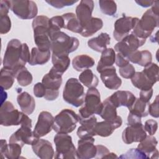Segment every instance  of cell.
<instances>
[{
  "label": "cell",
  "instance_id": "6da1fadb",
  "mask_svg": "<svg viewBox=\"0 0 159 159\" xmlns=\"http://www.w3.org/2000/svg\"><path fill=\"white\" fill-rule=\"evenodd\" d=\"M30 57L29 48L26 43H22L19 40L11 39L7 43L2 60L3 68L16 70L29 62Z\"/></svg>",
  "mask_w": 159,
  "mask_h": 159
},
{
  "label": "cell",
  "instance_id": "7a4b0ae2",
  "mask_svg": "<svg viewBox=\"0 0 159 159\" xmlns=\"http://www.w3.org/2000/svg\"><path fill=\"white\" fill-rule=\"evenodd\" d=\"M52 55L61 57L68 56L69 53L76 50L80 42L75 37H70L62 31L55 33L50 37Z\"/></svg>",
  "mask_w": 159,
  "mask_h": 159
},
{
  "label": "cell",
  "instance_id": "3957f363",
  "mask_svg": "<svg viewBox=\"0 0 159 159\" xmlns=\"http://www.w3.org/2000/svg\"><path fill=\"white\" fill-rule=\"evenodd\" d=\"M158 26L159 14L149 9L143 13L140 19H138L131 34L140 39H147Z\"/></svg>",
  "mask_w": 159,
  "mask_h": 159
},
{
  "label": "cell",
  "instance_id": "277c9868",
  "mask_svg": "<svg viewBox=\"0 0 159 159\" xmlns=\"http://www.w3.org/2000/svg\"><path fill=\"white\" fill-rule=\"evenodd\" d=\"M102 107L101 95L96 88H89L85 94L84 101L79 109V117L86 119L93 115L99 116Z\"/></svg>",
  "mask_w": 159,
  "mask_h": 159
},
{
  "label": "cell",
  "instance_id": "5b68a950",
  "mask_svg": "<svg viewBox=\"0 0 159 159\" xmlns=\"http://www.w3.org/2000/svg\"><path fill=\"white\" fill-rule=\"evenodd\" d=\"M79 116L71 109H64L55 117L53 129L57 134H70L76 127Z\"/></svg>",
  "mask_w": 159,
  "mask_h": 159
},
{
  "label": "cell",
  "instance_id": "8992f818",
  "mask_svg": "<svg viewBox=\"0 0 159 159\" xmlns=\"http://www.w3.org/2000/svg\"><path fill=\"white\" fill-rule=\"evenodd\" d=\"M84 87L80 81L75 78H69L63 91L64 101L75 107H78L84 103Z\"/></svg>",
  "mask_w": 159,
  "mask_h": 159
},
{
  "label": "cell",
  "instance_id": "52a82bcc",
  "mask_svg": "<svg viewBox=\"0 0 159 159\" xmlns=\"http://www.w3.org/2000/svg\"><path fill=\"white\" fill-rule=\"evenodd\" d=\"M53 142L56 149L55 158H76V149L70 135L68 134H57L54 137Z\"/></svg>",
  "mask_w": 159,
  "mask_h": 159
},
{
  "label": "cell",
  "instance_id": "ba28073f",
  "mask_svg": "<svg viewBox=\"0 0 159 159\" xmlns=\"http://www.w3.org/2000/svg\"><path fill=\"white\" fill-rule=\"evenodd\" d=\"M32 128V120L27 114L23 112L20 127L9 137V142H17L24 147L25 144L31 145L37 139L35 137Z\"/></svg>",
  "mask_w": 159,
  "mask_h": 159
},
{
  "label": "cell",
  "instance_id": "9c48e42d",
  "mask_svg": "<svg viewBox=\"0 0 159 159\" xmlns=\"http://www.w3.org/2000/svg\"><path fill=\"white\" fill-rule=\"evenodd\" d=\"M10 9L21 19H31L37 17L38 7L33 1H9Z\"/></svg>",
  "mask_w": 159,
  "mask_h": 159
},
{
  "label": "cell",
  "instance_id": "30bf717a",
  "mask_svg": "<svg viewBox=\"0 0 159 159\" xmlns=\"http://www.w3.org/2000/svg\"><path fill=\"white\" fill-rule=\"evenodd\" d=\"M23 112H19L10 101L1 104L0 123L3 126L20 125Z\"/></svg>",
  "mask_w": 159,
  "mask_h": 159
},
{
  "label": "cell",
  "instance_id": "8fae6325",
  "mask_svg": "<svg viewBox=\"0 0 159 159\" xmlns=\"http://www.w3.org/2000/svg\"><path fill=\"white\" fill-rule=\"evenodd\" d=\"M146 42V39H140L132 34H129L118 42L114 46V50L127 58L132 53L138 50Z\"/></svg>",
  "mask_w": 159,
  "mask_h": 159
},
{
  "label": "cell",
  "instance_id": "7c38bea8",
  "mask_svg": "<svg viewBox=\"0 0 159 159\" xmlns=\"http://www.w3.org/2000/svg\"><path fill=\"white\" fill-rule=\"evenodd\" d=\"M42 83L46 89V93L43 97L45 99L50 101L55 100L59 96V89L62 83V76L49 71L43 76Z\"/></svg>",
  "mask_w": 159,
  "mask_h": 159
},
{
  "label": "cell",
  "instance_id": "4fadbf2b",
  "mask_svg": "<svg viewBox=\"0 0 159 159\" xmlns=\"http://www.w3.org/2000/svg\"><path fill=\"white\" fill-rule=\"evenodd\" d=\"M138 19L137 17L126 16H124L117 19L114 23V29L113 32L114 39L119 42L129 35V32L133 30Z\"/></svg>",
  "mask_w": 159,
  "mask_h": 159
},
{
  "label": "cell",
  "instance_id": "5bb4252c",
  "mask_svg": "<svg viewBox=\"0 0 159 159\" xmlns=\"http://www.w3.org/2000/svg\"><path fill=\"white\" fill-rule=\"evenodd\" d=\"M54 117L48 111H42L38 117L33 133L37 138L42 137L50 133L53 129Z\"/></svg>",
  "mask_w": 159,
  "mask_h": 159
},
{
  "label": "cell",
  "instance_id": "9a60e30c",
  "mask_svg": "<svg viewBox=\"0 0 159 159\" xmlns=\"http://www.w3.org/2000/svg\"><path fill=\"white\" fill-rule=\"evenodd\" d=\"M94 139L93 137H88L80 139L78 142L76 149V158L90 159L95 158L97 148L94 145Z\"/></svg>",
  "mask_w": 159,
  "mask_h": 159
},
{
  "label": "cell",
  "instance_id": "2e32d148",
  "mask_svg": "<svg viewBox=\"0 0 159 159\" xmlns=\"http://www.w3.org/2000/svg\"><path fill=\"white\" fill-rule=\"evenodd\" d=\"M94 6L93 1L82 0L76 7V16L82 29L91 22Z\"/></svg>",
  "mask_w": 159,
  "mask_h": 159
},
{
  "label": "cell",
  "instance_id": "e0dca14e",
  "mask_svg": "<svg viewBox=\"0 0 159 159\" xmlns=\"http://www.w3.org/2000/svg\"><path fill=\"white\" fill-rule=\"evenodd\" d=\"M147 136L143 125L132 126L128 125L122 132V139L126 144H131L134 142H140Z\"/></svg>",
  "mask_w": 159,
  "mask_h": 159
},
{
  "label": "cell",
  "instance_id": "ac0fdd59",
  "mask_svg": "<svg viewBox=\"0 0 159 159\" xmlns=\"http://www.w3.org/2000/svg\"><path fill=\"white\" fill-rule=\"evenodd\" d=\"M99 73L101 80L107 88L114 90L118 89L120 87L122 80L117 76L114 66L104 68Z\"/></svg>",
  "mask_w": 159,
  "mask_h": 159
},
{
  "label": "cell",
  "instance_id": "d6986e66",
  "mask_svg": "<svg viewBox=\"0 0 159 159\" xmlns=\"http://www.w3.org/2000/svg\"><path fill=\"white\" fill-rule=\"evenodd\" d=\"M32 148L34 153L41 159H52L55 155L52 143L45 139L37 138L32 144Z\"/></svg>",
  "mask_w": 159,
  "mask_h": 159
},
{
  "label": "cell",
  "instance_id": "ffe728a7",
  "mask_svg": "<svg viewBox=\"0 0 159 159\" xmlns=\"http://www.w3.org/2000/svg\"><path fill=\"white\" fill-rule=\"evenodd\" d=\"M108 98L116 108L121 106L129 108L136 99L134 94L129 91H117Z\"/></svg>",
  "mask_w": 159,
  "mask_h": 159
},
{
  "label": "cell",
  "instance_id": "44dd1931",
  "mask_svg": "<svg viewBox=\"0 0 159 159\" xmlns=\"http://www.w3.org/2000/svg\"><path fill=\"white\" fill-rule=\"evenodd\" d=\"M122 124V119L120 116L115 121L104 120L97 122L94 128L95 134L102 137H107L110 136L115 129L120 127Z\"/></svg>",
  "mask_w": 159,
  "mask_h": 159
},
{
  "label": "cell",
  "instance_id": "7402d4cb",
  "mask_svg": "<svg viewBox=\"0 0 159 159\" xmlns=\"http://www.w3.org/2000/svg\"><path fill=\"white\" fill-rule=\"evenodd\" d=\"M78 122L80 123L81 126L78 127L76 134L80 139L96 135L94 128L97 123V118L94 115L86 119L79 117Z\"/></svg>",
  "mask_w": 159,
  "mask_h": 159
},
{
  "label": "cell",
  "instance_id": "603a6c76",
  "mask_svg": "<svg viewBox=\"0 0 159 159\" xmlns=\"http://www.w3.org/2000/svg\"><path fill=\"white\" fill-rule=\"evenodd\" d=\"M22 147L23 146L19 143L9 142L7 144L6 140H1L0 152L3 158L6 157L8 159L19 158Z\"/></svg>",
  "mask_w": 159,
  "mask_h": 159
},
{
  "label": "cell",
  "instance_id": "cb8c5ba5",
  "mask_svg": "<svg viewBox=\"0 0 159 159\" xmlns=\"http://www.w3.org/2000/svg\"><path fill=\"white\" fill-rule=\"evenodd\" d=\"M158 141L152 135H147L146 137L137 146V148L143 152L148 158H155V155L158 156V151L157 149Z\"/></svg>",
  "mask_w": 159,
  "mask_h": 159
},
{
  "label": "cell",
  "instance_id": "d4e9b609",
  "mask_svg": "<svg viewBox=\"0 0 159 159\" xmlns=\"http://www.w3.org/2000/svg\"><path fill=\"white\" fill-rule=\"evenodd\" d=\"M17 103L22 112L30 115L35 108V101L33 96L27 92H22L17 96Z\"/></svg>",
  "mask_w": 159,
  "mask_h": 159
},
{
  "label": "cell",
  "instance_id": "484cf974",
  "mask_svg": "<svg viewBox=\"0 0 159 159\" xmlns=\"http://www.w3.org/2000/svg\"><path fill=\"white\" fill-rule=\"evenodd\" d=\"M111 37L109 35L105 32H101L98 37L92 38L88 41V45L92 50L102 53L107 48V46L110 44Z\"/></svg>",
  "mask_w": 159,
  "mask_h": 159
},
{
  "label": "cell",
  "instance_id": "4316f807",
  "mask_svg": "<svg viewBox=\"0 0 159 159\" xmlns=\"http://www.w3.org/2000/svg\"><path fill=\"white\" fill-rule=\"evenodd\" d=\"M52 62L53 66L50 71L62 76L70 65V59L68 56L58 57L52 54Z\"/></svg>",
  "mask_w": 159,
  "mask_h": 159
},
{
  "label": "cell",
  "instance_id": "83f0119b",
  "mask_svg": "<svg viewBox=\"0 0 159 159\" xmlns=\"http://www.w3.org/2000/svg\"><path fill=\"white\" fill-rule=\"evenodd\" d=\"M127 58L132 63L145 67L152 63V55L148 50H137Z\"/></svg>",
  "mask_w": 159,
  "mask_h": 159
},
{
  "label": "cell",
  "instance_id": "f1b7e54d",
  "mask_svg": "<svg viewBox=\"0 0 159 159\" xmlns=\"http://www.w3.org/2000/svg\"><path fill=\"white\" fill-rule=\"evenodd\" d=\"M116 52L112 48H106L102 53L100 60L98 63L96 70L100 73L106 68L113 66L116 60Z\"/></svg>",
  "mask_w": 159,
  "mask_h": 159
},
{
  "label": "cell",
  "instance_id": "f546056e",
  "mask_svg": "<svg viewBox=\"0 0 159 159\" xmlns=\"http://www.w3.org/2000/svg\"><path fill=\"white\" fill-rule=\"evenodd\" d=\"M51 57V51L43 52L38 48L33 47L30 52V57L28 63L31 66L42 65L48 61Z\"/></svg>",
  "mask_w": 159,
  "mask_h": 159
},
{
  "label": "cell",
  "instance_id": "4dcf8cb0",
  "mask_svg": "<svg viewBox=\"0 0 159 159\" xmlns=\"http://www.w3.org/2000/svg\"><path fill=\"white\" fill-rule=\"evenodd\" d=\"M94 60L88 55H80L73 58L72 60L73 68L77 71H81L89 69L94 66Z\"/></svg>",
  "mask_w": 159,
  "mask_h": 159
},
{
  "label": "cell",
  "instance_id": "1f68e13d",
  "mask_svg": "<svg viewBox=\"0 0 159 159\" xmlns=\"http://www.w3.org/2000/svg\"><path fill=\"white\" fill-rule=\"evenodd\" d=\"M102 107L99 116L104 120L109 121H115L120 116L117 115V108L110 101L109 98H106L102 102Z\"/></svg>",
  "mask_w": 159,
  "mask_h": 159
},
{
  "label": "cell",
  "instance_id": "d6a6232c",
  "mask_svg": "<svg viewBox=\"0 0 159 159\" xmlns=\"http://www.w3.org/2000/svg\"><path fill=\"white\" fill-rule=\"evenodd\" d=\"M61 16L64 21L63 29L75 33L80 34L81 32L82 27L76 18V14L73 12H68L63 14Z\"/></svg>",
  "mask_w": 159,
  "mask_h": 159
},
{
  "label": "cell",
  "instance_id": "836d02e7",
  "mask_svg": "<svg viewBox=\"0 0 159 159\" xmlns=\"http://www.w3.org/2000/svg\"><path fill=\"white\" fill-rule=\"evenodd\" d=\"M131 82L134 86L140 91L148 90L152 88L154 85L143 73L142 71L135 72L131 78Z\"/></svg>",
  "mask_w": 159,
  "mask_h": 159
},
{
  "label": "cell",
  "instance_id": "e575fe53",
  "mask_svg": "<svg viewBox=\"0 0 159 159\" xmlns=\"http://www.w3.org/2000/svg\"><path fill=\"white\" fill-rule=\"evenodd\" d=\"M79 81L88 88H96L99 83V79L91 70L86 69L79 75Z\"/></svg>",
  "mask_w": 159,
  "mask_h": 159
},
{
  "label": "cell",
  "instance_id": "d590c367",
  "mask_svg": "<svg viewBox=\"0 0 159 159\" xmlns=\"http://www.w3.org/2000/svg\"><path fill=\"white\" fill-rule=\"evenodd\" d=\"M149 104L150 102H145L139 98H136L133 104L128 109L130 113L134 114L142 118L148 115Z\"/></svg>",
  "mask_w": 159,
  "mask_h": 159
},
{
  "label": "cell",
  "instance_id": "8d00e7d4",
  "mask_svg": "<svg viewBox=\"0 0 159 159\" xmlns=\"http://www.w3.org/2000/svg\"><path fill=\"white\" fill-rule=\"evenodd\" d=\"M103 26L102 20L98 17H93L91 22L82 29L81 35L84 37H88L94 35Z\"/></svg>",
  "mask_w": 159,
  "mask_h": 159
},
{
  "label": "cell",
  "instance_id": "74e56055",
  "mask_svg": "<svg viewBox=\"0 0 159 159\" xmlns=\"http://www.w3.org/2000/svg\"><path fill=\"white\" fill-rule=\"evenodd\" d=\"M14 74L18 84L21 86H27L32 82V75L25 66L20 68L14 72Z\"/></svg>",
  "mask_w": 159,
  "mask_h": 159
},
{
  "label": "cell",
  "instance_id": "f35d334b",
  "mask_svg": "<svg viewBox=\"0 0 159 159\" xmlns=\"http://www.w3.org/2000/svg\"><path fill=\"white\" fill-rule=\"evenodd\" d=\"M15 76L12 70L2 68L0 73V84L1 88L4 90L10 89L14 82Z\"/></svg>",
  "mask_w": 159,
  "mask_h": 159
},
{
  "label": "cell",
  "instance_id": "ab89813d",
  "mask_svg": "<svg viewBox=\"0 0 159 159\" xmlns=\"http://www.w3.org/2000/svg\"><path fill=\"white\" fill-rule=\"evenodd\" d=\"M158 66L154 63H150L145 66L142 70L145 76L154 84L158 81Z\"/></svg>",
  "mask_w": 159,
  "mask_h": 159
},
{
  "label": "cell",
  "instance_id": "60d3db41",
  "mask_svg": "<svg viewBox=\"0 0 159 159\" xmlns=\"http://www.w3.org/2000/svg\"><path fill=\"white\" fill-rule=\"evenodd\" d=\"M64 27V21L61 16L52 17L49 20L48 36L49 38L55 33L61 31V29Z\"/></svg>",
  "mask_w": 159,
  "mask_h": 159
},
{
  "label": "cell",
  "instance_id": "b9f144b4",
  "mask_svg": "<svg viewBox=\"0 0 159 159\" xmlns=\"http://www.w3.org/2000/svg\"><path fill=\"white\" fill-rule=\"evenodd\" d=\"M101 11L109 16H113L117 12V4L114 1L101 0L99 1Z\"/></svg>",
  "mask_w": 159,
  "mask_h": 159
},
{
  "label": "cell",
  "instance_id": "7bdbcfd3",
  "mask_svg": "<svg viewBox=\"0 0 159 159\" xmlns=\"http://www.w3.org/2000/svg\"><path fill=\"white\" fill-rule=\"evenodd\" d=\"M120 158H148L147 156L138 148H130L125 153L119 157Z\"/></svg>",
  "mask_w": 159,
  "mask_h": 159
},
{
  "label": "cell",
  "instance_id": "ee69618b",
  "mask_svg": "<svg viewBox=\"0 0 159 159\" xmlns=\"http://www.w3.org/2000/svg\"><path fill=\"white\" fill-rule=\"evenodd\" d=\"M45 2L55 8L61 9L64 7L73 6L78 1L73 0H50L45 1Z\"/></svg>",
  "mask_w": 159,
  "mask_h": 159
},
{
  "label": "cell",
  "instance_id": "f6af8a7d",
  "mask_svg": "<svg viewBox=\"0 0 159 159\" xmlns=\"http://www.w3.org/2000/svg\"><path fill=\"white\" fill-rule=\"evenodd\" d=\"M119 71L120 75L122 78L125 79H131L135 73V70L132 64L129 63L125 66L119 68Z\"/></svg>",
  "mask_w": 159,
  "mask_h": 159
},
{
  "label": "cell",
  "instance_id": "bcb514c9",
  "mask_svg": "<svg viewBox=\"0 0 159 159\" xmlns=\"http://www.w3.org/2000/svg\"><path fill=\"white\" fill-rule=\"evenodd\" d=\"M11 29V21L8 15L0 16V33L6 34Z\"/></svg>",
  "mask_w": 159,
  "mask_h": 159
},
{
  "label": "cell",
  "instance_id": "7dc6e473",
  "mask_svg": "<svg viewBox=\"0 0 159 159\" xmlns=\"http://www.w3.org/2000/svg\"><path fill=\"white\" fill-rule=\"evenodd\" d=\"M143 128L150 135H153L158 129V122L155 120L148 119L145 121Z\"/></svg>",
  "mask_w": 159,
  "mask_h": 159
},
{
  "label": "cell",
  "instance_id": "c3c4849f",
  "mask_svg": "<svg viewBox=\"0 0 159 159\" xmlns=\"http://www.w3.org/2000/svg\"><path fill=\"white\" fill-rule=\"evenodd\" d=\"M148 114L155 117L158 118L159 117V109H158V96H157L154 101L150 104L148 106Z\"/></svg>",
  "mask_w": 159,
  "mask_h": 159
},
{
  "label": "cell",
  "instance_id": "681fc988",
  "mask_svg": "<svg viewBox=\"0 0 159 159\" xmlns=\"http://www.w3.org/2000/svg\"><path fill=\"white\" fill-rule=\"evenodd\" d=\"M33 92L37 98H43L45 95L46 89L42 83L39 82L34 86Z\"/></svg>",
  "mask_w": 159,
  "mask_h": 159
},
{
  "label": "cell",
  "instance_id": "f907efd6",
  "mask_svg": "<svg viewBox=\"0 0 159 159\" xmlns=\"http://www.w3.org/2000/svg\"><path fill=\"white\" fill-rule=\"evenodd\" d=\"M127 125H132V126L142 125V123L141 121V117L129 112L127 117Z\"/></svg>",
  "mask_w": 159,
  "mask_h": 159
},
{
  "label": "cell",
  "instance_id": "816d5d0a",
  "mask_svg": "<svg viewBox=\"0 0 159 159\" xmlns=\"http://www.w3.org/2000/svg\"><path fill=\"white\" fill-rule=\"evenodd\" d=\"M97 152L94 158H105L106 155L110 152L108 148L102 145H97Z\"/></svg>",
  "mask_w": 159,
  "mask_h": 159
},
{
  "label": "cell",
  "instance_id": "f5cc1de1",
  "mask_svg": "<svg viewBox=\"0 0 159 159\" xmlns=\"http://www.w3.org/2000/svg\"><path fill=\"white\" fill-rule=\"evenodd\" d=\"M153 89L151 88L148 90L140 91V97L139 99L145 102H150V100L151 99L153 95Z\"/></svg>",
  "mask_w": 159,
  "mask_h": 159
},
{
  "label": "cell",
  "instance_id": "db71d44e",
  "mask_svg": "<svg viewBox=\"0 0 159 159\" xmlns=\"http://www.w3.org/2000/svg\"><path fill=\"white\" fill-rule=\"evenodd\" d=\"M115 63H116V65L119 68H121V67H122L124 66H125L127 64H129V61L127 60V58L123 57L122 55H120V53H117L116 55Z\"/></svg>",
  "mask_w": 159,
  "mask_h": 159
},
{
  "label": "cell",
  "instance_id": "11a10c76",
  "mask_svg": "<svg viewBox=\"0 0 159 159\" xmlns=\"http://www.w3.org/2000/svg\"><path fill=\"white\" fill-rule=\"evenodd\" d=\"M10 9V5L9 1L2 0L0 2V16L8 15Z\"/></svg>",
  "mask_w": 159,
  "mask_h": 159
},
{
  "label": "cell",
  "instance_id": "9f6ffc18",
  "mask_svg": "<svg viewBox=\"0 0 159 159\" xmlns=\"http://www.w3.org/2000/svg\"><path fill=\"white\" fill-rule=\"evenodd\" d=\"M155 1H148V0H139V1H135V2L139 5L140 6H142L143 7H148L150 6H152L153 4L154 3Z\"/></svg>",
  "mask_w": 159,
  "mask_h": 159
}]
</instances>
